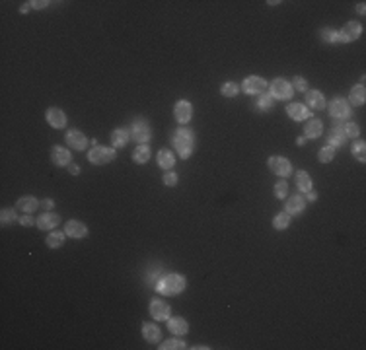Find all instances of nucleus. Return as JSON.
Here are the masks:
<instances>
[{
	"label": "nucleus",
	"instance_id": "f257e3e1",
	"mask_svg": "<svg viewBox=\"0 0 366 350\" xmlns=\"http://www.w3.org/2000/svg\"><path fill=\"white\" fill-rule=\"evenodd\" d=\"M187 286V280L183 274H177V272H170V274H164L162 278L156 280L154 288L158 294L162 296H177L185 290Z\"/></svg>",
	"mask_w": 366,
	"mask_h": 350
},
{
	"label": "nucleus",
	"instance_id": "f03ea898",
	"mask_svg": "<svg viewBox=\"0 0 366 350\" xmlns=\"http://www.w3.org/2000/svg\"><path fill=\"white\" fill-rule=\"evenodd\" d=\"M172 144L175 146V150H177V154L183 158V159H187L191 154H193V150H195V134L189 130V128H177L175 132H174V136H172Z\"/></svg>",
	"mask_w": 366,
	"mask_h": 350
},
{
	"label": "nucleus",
	"instance_id": "7ed1b4c3",
	"mask_svg": "<svg viewBox=\"0 0 366 350\" xmlns=\"http://www.w3.org/2000/svg\"><path fill=\"white\" fill-rule=\"evenodd\" d=\"M115 148H105V146H94L90 152H88V159L94 163V165H103V163H109L115 159Z\"/></svg>",
	"mask_w": 366,
	"mask_h": 350
},
{
	"label": "nucleus",
	"instance_id": "20e7f679",
	"mask_svg": "<svg viewBox=\"0 0 366 350\" xmlns=\"http://www.w3.org/2000/svg\"><path fill=\"white\" fill-rule=\"evenodd\" d=\"M131 134H133V138H135L137 142L146 144V142L152 138V128H150V125H148L146 119H137V121L133 123Z\"/></svg>",
	"mask_w": 366,
	"mask_h": 350
},
{
	"label": "nucleus",
	"instance_id": "39448f33",
	"mask_svg": "<svg viewBox=\"0 0 366 350\" xmlns=\"http://www.w3.org/2000/svg\"><path fill=\"white\" fill-rule=\"evenodd\" d=\"M362 26L358 22H347L339 32V43H352L360 37Z\"/></svg>",
	"mask_w": 366,
	"mask_h": 350
},
{
	"label": "nucleus",
	"instance_id": "423d86ee",
	"mask_svg": "<svg viewBox=\"0 0 366 350\" xmlns=\"http://www.w3.org/2000/svg\"><path fill=\"white\" fill-rule=\"evenodd\" d=\"M269 90H271V97L273 99H288V97H292V86L285 78L273 80V84H271Z\"/></svg>",
	"mask_w": 366,
	"mask_h": 350
},
{
	"label": "nucleus",
	"instance_id": "0eeeda50",
	"mask_svg": "<svg viewBox=\"0 0 366 350\" xmlns=\"http://www.w3.org/2000/svg\"><path fill=\"white\" fill-rule=\"evenodd\" d=\"M269 169L275 173V175H281V177H286V175L292 173V163L283 158V156H271L269 158Z\"/></svg>",
	"mask_w": 366,
	"mask_h": 350
},
{
	"label": "nucleus",
	"instance_id": "6e6552de",
	"mask_svg": "<svg viewBox=\"0 0 366 350\" xmlns=\"http://www.w3.org/2000/svg\"><path fill=\"white\" fill-rule=\"evenodd\" d=\"M150 315L156 319V321H168L170 319V313H172V307L164 302V300H158V298H154L152 302H150Z\"/></svg>",
	"mask_w": 366,
	"mask_h": 350
},
{
	"label": "nucleus",
	"instance_id": "1a4fd4ad",
	"mask_svg": "<svg viewBox=\"0 0 366 350\" xmlns=\"http://www.w3.org/2000/svg\"><path fill=\"white\" fill-rule=\"evenodd\" d=\"M243 92L250 94V95H257V94H263L265 88H267V82L261 78V76H250L243 80Z\"/></svg>",
	"mask_w": 366,
	"mask_h": 350
},
{
	"label": "nucleus",
	"instance_id": "9d476101",
	"mask_svg": "<svg viewBox=\"0 0 366 350\" xmlns=\"http://www.w3.org/2000/svg\"><path fill=\"white\" fill-rule=\"evenodd\" d=\"M329 113H331L333 119H347L350 115V105L343 97H335L329 103Z\"/></svg>",
	"mask_w": 366,
	"mask_h": 350
},
{
	"label": "nucleus",
	"instance_id": "9b49d317",
	"mask_svg": "<svg viewBox=\"0 0 366 350\" xmlns=\"http://www.w3.org/2000/svg\"><path fill=\"white\" fill-rule=\"evenodd\" d=\"M191 113H193V107H191V103L185 101V99L177 101L175 107H174V115H175V121H177L179 125H187V123L191 121Z\"/></svg>",
	"mask_w": 366,
	"mask_h": 350
},
{
	"label": "nucleus",
	"instance_id": "f8f14e48",
	"mask_svg": "<svg viewBox=\"0 0 366 350\" xmlns=\"http://www.w3.org/2000/svg\"><path fill=\"white\" fill-rule=\"evenodd\" d=\"M306 208V199L302 195H292L290 199H286V205H285V212L290 214V216H296L300 212H304Z\"/></svg>",
	"mask_w": 366,
	"mask_h": 350
},
{
	"label": "nucleus",
	"instance_id": "ddd939ff",
	"mask_svg": "<svg viewBox=\"0 0 366 350\" xmlns=\"http://www.w3.org/2000/svg\"><path fill=\"white\" fill-rule=\"evenodd\" d=\"M64 140H66V144H68L70 148H74V150H86V146H88V138H86L80 130H74V128L66 132Z\"/></svg>",
	"mask_w": 366,
	"mask_h": 350
},
{
	"label": "nucleus",
	"instance_id": "4468645a",
	"mask_svg": "<svg viewBox=\"0 0 366 350\" xmlns=\"http://www.w3.org/2000/svg\"><path fill=\"white\" fill-rule=\"evenodd\" d=\"M345 140H347V134H345V130H343V125H341V123H335L333 128H331L329 134H327V142H329V146L339 148V146L345 144Z\"/></svg>",
	"mask_w": 366,
	"mask_h": 350
},
{
	"label": "nucleus",
	"instance_id": "2eb2a0df",
	"mask_svg": "<svg viewBox=\"0 0 366 350\" xmlns=\"http://www.w3.org/2000/svg\"><path fill=\"white\" fill-rule=\"evenodd\" d=\"M64 234H66L68 238L82 239V238L88 236V228H86L82 222H78V220H70V222H66V226H64Z\"/></svg>",
	"mask_w": 366,
	"mask_h": 350
},
{
	"label": "nucleus",
	"instance_id": "dca6fc26",
	"mask_svg": "<svg viewBox=\"0 0 366 350\" xmlns=\"http://www.w3.org/2000/svg\"><path fill=\"white\" fill-rule=\"evenodd\" d=\"M47 123L53 127V128H63L64 125H66V115L63 113V109H59V107H51V109H47Z\"/></svg>",
	"mask_w": 366,
	"mask_h": 350
},
{
	"label": "nucleus",
	"instance_id": "f3484780",
	"mask_svg": "<svg viewBox=\"0 0 366 350\" xmlns=\"http://www.w3.org/2000/svg\"><path fill=\"white\" fill-rule=\"evenodd\" d=\"M286 113H288V117L294 119V121H306V119L312 115L304 103H288V105H286Z\"/></svg>",
	"mask_w": 366,
	"mask_h": 350
},
{
	"label": "nucleus",
	"instance_id": "a211bd4d",
	"mask_svg": "<svg viewBox=\"0 0 366 350\" xmlns=\"http://www.w3.org/2000/svg\"><path fill=\"white\" fill-rule=\"evenodd\" d=\"M59 222H61V216L55 214V212H45V214H41L35 220V224H37L39 230H53V228L59 226Z\"/></svg>",
	"mask_w": 366,
	"mask_h": 350
},
{
	"label": "nucleus",
	"instance_id": "6ab92c4d",
	"mask_svg": "<svg viewBox=\"0 0 366 350\" xmlns=\"http://www.w3.org/2000/svg\"><path fill=\"white\" fill-rule=\"evenodd\" d=\"M51 159H53L55 165H68L70 159H72V156H70V152H68L66 148L55 146V148L51 150Z\"/></svg>",
	"mask_w": 366,
	"mask_h": 350
},
{
	"label": "nucleus",
	"instance_id": "aec40b11",
	"mask_svg": "<svg viewBox=\"0 0 366 350\" xmlns=\"http://www.w3.org/2000/svg\"><path fill=\"white\" fill-rule=\"evenodd\" d=\"M306 101H308V105L312 109H318V111L325 107V97H323V94L319 90H308L306 92Z\"/></svg>",
	"mask_w": 366,
	"mask_h": 350
},
{
	"label": "nucleus",
	"instance_id": "412c9836",
	"mask_svg": "<svg viewBox=\"0 0 366 350\" xmlns=\"http://www.w3.org/2000/svg\"><path fill=\"white\" fill-rule=\"evenodd\" d=\"M323 132V123L319 119H310L304 127V138H319Z\"/></svg>",
	"mask_w": 366,
	"mask_h": 350
},
{
	"label": "nucleus",
	"instance_id": "4be33fe9",
	"mask_svg": "<svg viewBox=\"0 0 366 350\" xmlns=\"http://www.w3.org/2000/svg\"><path fill=\"white\" fill-rule=\"evenodd\" d=\"M168 329H170L174 334L181 336V334H185V333L189 331V323H187L183 317H170V319H168Z\"/></svg>",
	"mask_w": 366,
	"mask_h": 350
},
{
	"label": "nucleus",
	"instance_id": "5701e85b",
	"mask_svg": "<svg viewBox=\"0 0 366 350\" xmlns=\"http://www.w3.org/2000/svg\"><path fill=\"white\" fill-rule=\"evenodd\" d=\"M143 336L146 338V342H158L160 336H162V331L154 323H144L143 325Z\"/></svg>",
	"mask_w": 366,
	"mask_h": 350
},
{
	"label": "nucleus",
	"instance_id": "b1692460",
	"mask_svg": "<svg viewBox=\"0 0 366 350\" xmlns=\"http://www.w3.org/2000/svg\"><path fill=\"white\" fill-rule=\"evenodd\" d=\"M129 130L127 128H115L113 132H111V144L115 146V148H123L127 142H129Z\"/></svg>",
	"mask_w": 366,
	"mask_h": 350
},
{
	"label": "nucleus",
	"instance_id": "393cba45",
	"mask_svg": "<svg viewBox=\"0 0 366 350\" xmlns=\"http://www.w3.org/2000/svg\"><path fill=\"white\" fill-rule=\"evenodd\" d=\"M349 99H350V103H352L354 107L362 105V103H364V99H366V88H364V84L354 86V88L350 90V94H349Z\"/></svg>",
	"mask_w": 366,
	"mask_h": 350
},
{
	"label": "nucleus",
	"instance_id": "a878e982",
	"mask_svg": "<svg viewBox=\"0 0 366 350\" xmlns=\"http://www.w3.org/2000/svg\"><path fill=\"white\" fill-rule=\"evenodd\" d=\"M296 187H298L302 193L312 191V177L308 175V171H304V169L296 171Z\"/></svg>",
	"mask_w": 366,
	"mask_h": 350
},
{
	"label": "nucleus",
	"instance_id": "bb28decb",
	"mask_svg": "<svg viewBox=\"0 0 366 350\" xmlns=\"http://www.w3.org/2000/svg\"><path fill=\"white\" fill-rule=\"evenodd\" d=\"M156 159H158V165H160V167H164L166 171H168V169H172V167H174V163H175V158H174V154H172L170 150H166V148L158 152Z\"/></svg>",
	"mask_w": 366,
	"mask_h": 350
},
{
	"label": "nucleus",
	"instance_id": "cd10ccee",
	"mask_svg": "<svg viewBox=\"0 0 366 350\" xmlns=\"http://www.w3.org/2000/svg\"><path fill=\"white\" fill-rule=\"evenodd\" d=\"M16 207L22 210V212H26V214H32L37 207H39V201L35 199V197H22L18 203H16Z\"/></svg>",
	"mask_w": 366,
	"mask_h": 350
},
{
	"label": "nucleus",
	"instance_id": "c85d7f7f",
	"mask_svg": "<svg viewBox=\"0 0 366 350\" xmlns=\"http://www.w3.org/2000/svg\"><path fill=\"white\" fill-rule=\"evenodd\" d=\"M133 159H135V163H146L150 159V148L146 144L137 146V150L133 152Z\"/></svg>",
	"mask_w": 366,
	"mask_h": 350
},
{
	"label": "nucleus",
	"instance_id": "c756f323",
	"mask_svg": "<svg viewBox=\"0 0 366 350\" xmlns=\"http://www.w3.org/2000/svg\"><path fill=\"white\" fill-rule=\"evenodd\" d=\"M290 222H292L290 214L281 212V214H277V216L273 218V228H275V230H286V228L290 226Z\"/></svg>",
	"mask_w": 366,
	"mask_h": 350
},
{
	"label": "nucleus",
	"instance_id": "7c9ffc66",
	"mask_svg": "<svg viewBox=\"0 0 366 350\" xmlns=\"http://www.w3.org/2000/svg\"><path fill=\"white\" fill-rule=\"evenodd\" d=\"M64 236H66V234H63V232H51V234L47 236V247H51V249L61 247V245L64 243Z\"/></svg>",
	"mask_w": 366,
	"mask_h": 350
},
{
	"label": "nucleus",
	"instance_id": "2f4dec72",
	"mask_svg": "<svg viewBox=\"0 0 366 350\" xmlns=\"http://www.w3.org/2000/svg\"><path fill=\"white\" fill-rule=\"evenodd\" d=\"M238 92H239V88H238L236 82H226V84L220 88V94H222L224 97H236Z\"/></svg>",
	"mask_w": 366,
	"mask_h": 350
},
{
	"label": "nucleus",
	"instance_id": "473e14b6",
	"mask_svg": "<svg viewBox=\"0 0 366 350\" xmlns=\"http://www.w3.org/2000/svg\"><path fill=\"white\" fill-rule=\"evenodd\" d=\"M335 150H337V148H333V146H323V148L319 150V154H318V156H319V161H321V163H329V161L335 158Z\"/></svg>",
	"mask_w": 366,
	"mask_h": 350
},
{
	"label": "nucleus",
	"instance_id": "72a5a7b5",
	"mask_svg": "<svg viewBox=\"0 0 366 350\" xmlns=\"http://www.w3.org/2000/svg\"><path fill=\"white\" fill-rule=\"evenodd\" d=\"M187 344L181 340V338H170V340H166L162 346H160V350H181V348H185Z\"/></svg>",
	"mask_w": 366,
	"mask_h": 350
},
{
	"label": "nucleus",
	"instance_id": "f704fd0d",
	"mask_svg": "<svg viewBox=\"0 0 366 350\" xmlns=\"http://www.w3.org/2000/svg\"><path fill=\"white\" fill-rule=\"evenodd\" d=\"M352 154L356 156L358 161H364V159H366V144H364L362 140H356V142L352 144Z\"/></svg>",
	"mask_w": 366,
	"mask_h": 350
},
{
	"label": "nucleus",
	"instance_id": "c9c22d12",
	"mask_svg": "<svg viewBox=\"0 0 366 350\" xmlns=\"http://www.w3.org/2000/svg\"><path fill=\"white\" fill-rule=\"evenodd\" d=\"M16 220V210L14 208H2L0 212V222L2 224H12Z\"/></svg>",
	"mask_w": 366,
	"mask_h": 350
},
{
	"label": "nucleus",
	"instance_id": "e433bc0d",
	"mask_svg": "<svg viewBox=\"0 0 366 350\" xmlns=\"http://www.w3.org/2000/svg\"><path fill=\"white\" fill-rule=\"evenodd\" d=\"M273 103H275V99L271 97V94H265V95H261V97H259L257 107H259L261 111H269V109L273 107Z\"/></svg>",
	"mask_w": 366,
	"mask_h": 350
},
{
	"label": "nucleus",
	"instance_id": "4c0bfd02",
	"mask_svg": "<svg viewBox=\"0 0 366 350\" xmlns=\"http://www.w3.org/2000/svg\"><path fill=\"white\" fill-rule=\"evenodd\" d=\"M286 195H288V183L286 181L275 183V197L277 199H286Z\"/></svg>",
	"mask_w": 366,
	"mask_h": 350
},
{
	"label": "nucleus",
	"instance_id": "58836bf2",
	"mask_svg": "<svg viewBox=\"0 0 366 350\" xmlns=\"http://www.w3.org/2000/svg\"><path fill=\"white\" fill-rule=\"evenodd\" d=\"M321 37L327 43H339V32L335 30H321Z\"/></svg>",
	"mask_w": 366,
	"mask_h": 350
},
{
	"label": "nucleus",
	"instance_id": "ea45409f",
	"mask_svg": "<svg viewBox=\"0 0 366 350\" xmlns=\"http://www.w3.org/2000/svg\"><path fill=\"white\" fill-rule=\"evenodd\" d=\"M343 130H345V134L350 136V138H356V136L360 134V128H358L356 123H347V125H343Z\"/></svg>",
	"mask_w": 366,
	"mask_h": 350
},
{
	"label": "nucleus",
	"instance_id": "a19ab883",
	"mask_svg": "<svg viewBox=\"0 0 366 350\" xmlns=\"http://www.w3.org/2000/svg\"><path fill=\"white\" fill-rule=\"evenodd\" d=\"M162 181H164V185H168V187H175V185H177V173L166 171L164 177H162Z\"/></svg>",
	"mask_w": 366,
	"mask_h": 350
},
{
	"label": "nucleus",
	"instance_id": "79ce46f5",
	"mask_svg": "<svg viewBox=\"0 0 366 350\" xmlns=\"http://www.w3.org/2000/svg\"><path fill=\"white\" fill-rule=\"evenodd\" d=\"M294 88H296L298 92H308V82H306L302 76H296V78H294Z\"/></svg>",
	"mask_w": 366,
	"mask_h": 350
},
{
	"label": "nucleus",
	"instance_id": "37998d69",
	"mask_svg": "<svg viewBox=\"0 0 366 350\" xmlns=\"http://www.w3.org/2000/svg\"><path fill=\"white\" fill-rule=\"evenodd\" d=\"M32 8H35V10H41V8H47L49 6V2L47 0H32Z\"/></svg>",
	"mask_w": 366,
	"mask_h": 350
},
{
	"label": "nucleus",
	"instance_id": "c03bdc74",
	"mask_svg": "<svg viewBox=\"0 0 366 350\" xmlns=\"http://www.w3.org/2000/svg\"><path fill=\"white\" fill-rule=\"evenodd\" d=\"M20 224H22V226H26V228H30V226H33V224H35V220H33L30 214H26V216H22V218H20Z\"/></svg>",
	"mask_w": 366,
	"mask_h": 350
},
{
	"label": "nucleus",
	"instance_id": "a18cd8bd",
	"mask_svg": "<svg viewBox=\"0 0 366 350\" xmlns=\"http://www.w3.org/2000/svg\"><path fill=\"white\" fill-rule=\"evenodd\" d=\"M68 171H70L72 175H78V173H80V167H78L76 163H68Z\"/></svg>",
	"mask_w": 366,
	"mask_h": 350
},
{
	"label": "nucleus",
	"instance_id": "49530a36",
	"mask_svg": "<svg viewBox=\"0 0 366 350\" xmlns=\"http://www.w3.org/2000/svg\"><path fill=\"white\" fill-rule=\"evenodd\" d=\"M41 205H43V208H45V210H51V208H53V205H55V203H53V199H45V201H43V203H41Z\"/></svg>",
	"mask_w": 366,
	"mask_h": 350
},
{
	"label": "nucleus",
	"instance_id": "de8ad7c7",
	"mask_svg": "<svg viewBox=\"0 0 366 350\" xmlns=\"http://www.w3.org/2000/svg\"><path fill=\"white\" fill-rule=\"evenodd\" d=\"M306 195H308V201H312V203H314V201H316V199H318V195H316V193H314V191H308V193H306Z\"/></svg>",
	"mask_w": 366,
	"mask_h": 350
},
{
	"label": "nucleus",
	"instance_id": "09e8293b",
	"mask_svg": "<svg viewBox=\"0 0 366 350\" xmlns=\"http://www.w3.org/2000/svg\"><path fill=\"white\" fill-rule=\"evenodd\" d=\"M358 14H360V16L364 14V2H360V4H358Z\"/></svg>",
	"mask_w": 366,
	"mask_h": 350
},
{
	"label": "nucleus",
	"instance_id": "8fccbe9b",
	"mask_svg": "<svg viewBox=\"0 0 366 350\" xmlns=\"http://www.w3.org/2000/svg\"><path fill=\"white\" fill-rule=\"evenodd\" d=\"M304 142H306V138H304V136H300V138L296 140V144H298V146H304Z\"/></svg>",
	"mask_w": 366,
	"mask_h": 350
},
{
	"label": "nucleus",
	"instance_id": "3c124183",
	"mask_svg": "<svg viewBox=\"0 0 366 350\" xmlns=\"http://www.w3.org/2000/svg\"><path fill=\"white\" fill-rule=\"evenodd\" d=\"M28 10H30V6H22V8H20V12H22V14H26Z\"/></svg>",
	"mask_w": 366,
	"mask_h": 350
}]
</instances>
